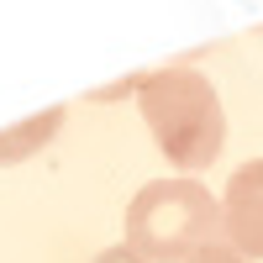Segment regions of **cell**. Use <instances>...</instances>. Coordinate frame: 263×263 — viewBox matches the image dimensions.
I'll return each instance as SVG.
<instances>
[{"label": "cell", "mask_w": 263, "mask_h": 263, "mask_svg": "<svg viewBox=\"0 0 263 263\" xmlns=\"http://www.w3.org/2000/svg\"><path fill=\"white\" fill-rule=\"evenodd\" d=\"M58 121H63V111L53 105L48 116H32L27 126H16V132H0V163H16V158H27V153H37L42 142L58 132Z\"/></svg>", "instance_id": "obj_4"}, {"label": "cell", "mask_w": 263, "mask_h": 263, "mask_svg": "<svg viewBox=\"0 0 263 263\" xmlns=\"http://www.w3.org/2000/svg\"><path fill=\"white\" fill-rule=\"evenodd\" d=\"M95 263H142V258L132 253V248H105V253H100Z\"/></svg>", "instance_id": "obj_6"}, {"label": "cell", "mask_w": 263, "mask_h": 263, "mask_svg": "<svg viewBox=\"0 0 263 263\" xmlns=\"http://www.w3.org/2000/svg\"><path fill=\"white\" fill-rule=\"evenodd\" d=\"M190 263H248V258L237 253V248H227V242H211V248H200V253H195Z\"/></svg>", "instance_id": "obj_5"}, {"label": "cell", "mask_w": 263, "mask_h": 263, "mask_svg": "<svg viewBox=\"0 0 263 263\" xmlns=\"http://www.w3.org/2000/svg\"><path fill=\"white\" fill-rule=\"evenodd\" d=\"M137 105H142V116L153 126V142H158V153L168 163H179L190 174L216 163V153L227 142V111H221L216 84L200 69L174 63V69L142 74Z\"/></svg>", "instance_id": "obj_1"}, {"label": "cell", "mask_w": 263, "mask_h": 263, "mask_svg": "<svg viewBox=\"0 0 263 263\" xmlns=\"http://www.w3.org/2000/svg\"><path fill=\"white\" fill-rule=\"evenodd\" d=\"M221 232H227V248H237L242 258H263V158L232 174L227 205H221Z\"/></svg>", "instance_id": "obj_3"}, {"label": "cell", "mask_w": 263, "mask_h": 263, "mask_svg": "<svg viewBox=\"0 0 263 263\" xmlns=\"http://www.w3.org/2000/svg\"><path fill=\"white\" fill-rule=\"evenodd\" d=\"M221 237V205L195 179H158L142 184L126 205V248L142 263H179L195 258Z\"/></svg>", "instance_id": "obj_2"}]
</instances>
